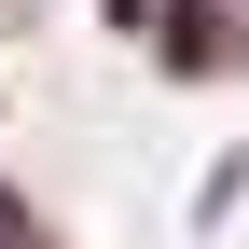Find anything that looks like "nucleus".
<instances>
[{
    "label": "nucleus",
    "instance_id": "obj_2",
    "mask_svg": "<svg viewBox=\"0 0 249 249\" xmlns=\"http://www.w3.org/2000/svg\"><path fill=\"white\" fill-rule=\"evenodd\" d=\"M28 235H42V208H28L14 180H0V249H28Z\"/></svg>",
    "mask_w": 249,
    "mask_h": 249
},
{
    "label": "nucleus",
    "instance_id": "obj_1",
    "mask_svg": "<svg viewBox=\"0 0 249 249\" xmlns=\"http://www.w3.org/2000/svg\"><path fill=\"white\" fill-rule=\"evenodd\" d=\"M152 70L194 83V97L235 83V70H249V14H235V0H166V14H152Z\"/></svg>",
    "mask_w": 249,
    "mask_h": 249
},
{
    "label": "nucleus",
    "instance_id": "obj_3",
    "mask_svg": "<svg viewBox=\"0 0 249 249\" xmlns=\"http://www.w3.org/2000/svg\"><path fill=\"white\" fill-rule=\"evenodd\" d=\"M152 14L166 0H97V28H124V42H152Z\"/></svg>",
    "mask_w": 249,
    "mask_h": 249
},
{
    "label": "nucleus",
    "instance_id": "obj_4",
    "mask_svg": "<svg viewBox=\"0 0 249 249\" xmlns=\"http://www.w3.org/2000/svg\"><path fill=\"white\" fill-rule=\"evenodd\" d=\"M28 249H55V235H28Z\"/></svg>",
    "mask_w": 249,
    "mask_h": 249
},
{
    "label": "nucleus",
    "instance_id": "obj_5",
    "mask_svg": "<svg viewBox=\"0 0 249 249\" xmlns=\"http://www.w3.org/2000/svg\"><path fill=\"white\" fill-rule=\"evenodd\" d=\"M235 166H249V152H235Z\"/></svg>",
    "mask_w": 249,
    "mask_h": 249
}]
</instances>
